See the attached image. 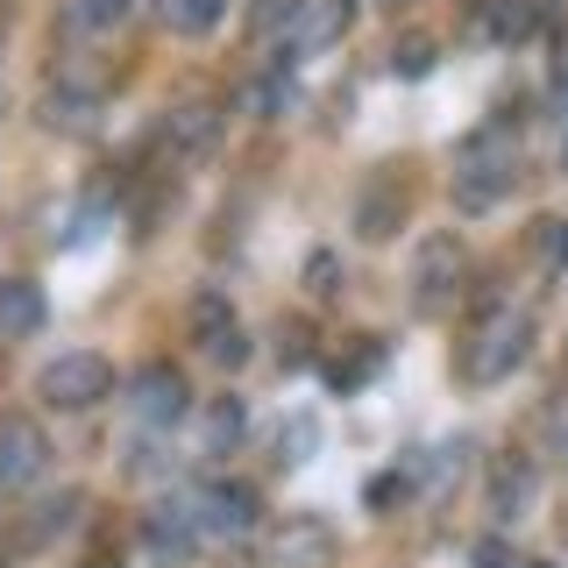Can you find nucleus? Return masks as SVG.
Returning <instances> with one entry per match:
<instances>
[{"label": "nucleus", "mask_w": 568, "mask_h": 568, "mask_svg": "<svg viewBox=\"0 0 568 568\" xmlns=\"http://www.w3.org/2000/svg\"><path fill=\"white\" fill-rule=\"evenodd\" d=\"M532 355V320L526 313H490L484 327L462 342V377L469 384H505Z\"/></svg>", "instance_id": "obj_1"}, {"label": "nucleus", "mask_w": 568, "mask_h": 568, "mask_svg": "<svg viewBox=\"0 0 568 568\" xmlns=\"http://www.w3.org/2000/svg\"><path fill=\"white\" fill-rule=\"evenodd\" d=\"M519 568H555V561H519Z\"/></svg>", "instance_id": "obj_32"}, {"label": "nucleus", "mask_w": 568, "mask_h": 568, "mask_svg": "<svg viewBox=\"0 0 568 568\" xmlns=\"http://www.w3.org/2000/svg\"><path fill=\"white\" fill-rule=\"evenodd\" d=\"M532 490H540V469L526 455H497L490 476H484V497H490V519L497 526H519L532 511Z\"/></svg>", "instance_id": "obj_10"}, {"label": "nucleus", "mask_w": 568, "mask_h": 568, "mask_svg": "<svg viewBox=\"0 0 568 568\" xmlns=\"http://www.w3.org/2000/svg\"><path fill=\"white\" fill-rule=\"evenodd\" d=\"M532 22H540L532 0H476V36H490V43H526Z\"/></svg>", "instance_id": "obj_15"}, {"label": "nucleus", "mask_w": 568, "mask_h": 568, "mask_svg": "<svg viewBox=\"0 0 568 568\" xmlns=\"http://www.w3.org/2000/svg\"><path fill=\"white\" fill-rule=\"evenodd\" d=\"M434 64H440V43H434V36H405V43L390 50V71H398V79H426Z\"/></svg>", "instance_id": "obj_22"}, {"label": "nucleus", "mask_w": 568, "mask_h": 568, "mask_svg": "<svg viewBox=\"0 0 568 568\" xmlns=\"http://www.w3.org/2000/svg\"><path fill=\"white\" fill-rule=\"evenodd\" d=\"M369 369H384V342H369V334H363V342H355V355H334V363H327V384H334V390H355Z\"/></svg>", "instance_id": "obj_20"}, {"label": "nucleus", "mask_w": 568, "mask_h": 568, "mask_svg": "<svg viewBox=\"0 0 568 568\" xmlns=\"http://www.w3.org/2000/svg\"><path fill=\"white\" fill-rule=\"evenodd\" d=\"M106 390H114V363L93 348H71L58 363H43V377H36V398L58 405V413H85V405H100Z\"/></svg>", "instance_id": "obj_2"}, {"label": "nucleus", "mask_w": 568, "mask_h": 568, "mask_svg": "<svg viewBox=\"0 0 568 568\" xmlns=\"http://www.w3.org/2000/svg\"><path fill=\"white\" fill-rule=\"evenodd\" d=\"M200 511H192V497H178V505H156L150 519H142V547H150L156 568H185L192 555H200Z\"/></svg>", "instance_id": "obj_5"}, {"label": "nucleus", "mask_w": 568, "mask_h": 568, "mask_svg": "<svg viewBox=\"0 0 568 568\" xmlns=\"http://www.w3.org/2000/svg\"><path fill=\"white\" fill-rule=\"evenodd\" d=\"M398 221H405V192H398V185L369 192V200L355 206V227H363L369 242H384V235H390V227H398Z\"/></svg>", "instance_id": "obj_18"}, {"label": "nucleus", "mask_w": 568, "mask_h": 568, "mask_svg": "<svg viewBox=\"0 0 568 568\" xmlns=\"http://www.w3.org/2000/svg\"><path fill=\"white\" fill-rule=\"evenodd\" d=\"M348 29H355V0H306L298 22L284 29V50H292V58H320V50H334Z\"/></svg>", "instance_id": "obj_9"}, {"label": "nucleus", "mask_w": 568, "mask_h": 568, "mask_svg": "<svg viewBox=\"0 0 568 568\" xmlns=\"http://www.w3.org/2000/svg\"><path fill=\"white\" fill-rule=\"evenodd\" d=\"M532 256H540V263H568V221H540V235H532Z\"/></svg>", "instance_id": "obj_28"}, {"label": "nucleus", "mask_w": 568, "mask_h": 568, "mask_svg": "<svg viewBox=\"0 0 568 568\" xmlns=\"http://www.w3.org/2000/svg\"><path fill=\"white\" fill-rule=\"evenodd\" d=\"M462 277H469V256H462L455 235L419 242V256H413V306L419 313H448L462 298Z\"/></svg>", "instance_id": "obj_3"}, {"label": "nucleus", "mask_w": 568, "mask_h": 568, "mask_svg": "<svg viewBox=\"0 0 568 568\" xmlns=\"http://www.w3.org/2000/svg\"><path fill=\"white\" fill-rule=\"evenodd\" d=\"M405 490H413V476H398V469H390V476H377V484H369L363 497H369V511H384V505H398Z\"/></svg>", "instance_id": "obj_30"}, {"label": "nucleus", "mask_w": 568, "mask_h": 568, "mask_svg": "<svg viewBox=\"0 0 568 568\" xmlns=\"http://www.w3.org/2000/svg\"><path fill=\"white\" fill-rule=\"evenodd\" d=\"M0 114H8V93H0Z\"/></svg>", "instance_id": "obj_33"}, {"label": "nucleus", "mask_w": 568, "mask_h": 568, "mask_svg": "<svg viewBox=\"0 0 568 568\" xmlns=\"http://www.w3.org/2000/svg\"><path fill=\"white\" fill-rule=\"evenodd\" d=\"M43 462H50L43 426H36V419H0V490L36 484V476H43Z\"/></svg>", "instance_id": "obj_11"}, {"label": "nucleus", "mask_w": 568, "mask_h": 568, "mask_svg": "<svg viewBox=\"0 0 568 568\" xmlns=\"http://www.w3.org/2000/svg\"><path fill=\"white\" fill-rule=\"evenodd\" d=\"M242 434H248L242 398H213V405H206V419H200V448H206V455H235V448H242Z\"/></svg>", "instance_id": "obj_17"}, {"label": "nucleus", "mask_w": 568, "mask_h": 568, "mask_svg": "<svg viewBox=\"0 0 568 568\" xmlns=\"http://www.w3.org/2000/svg\"><path fill=\"white\" fill-rule=\"evenodd\" d=\"M192 342H200L206 363H221V369H242L248 363V334L235 327V313H227L221 292H200V298H192Z\"/></svg>", "instance_id": "obj_7"}, {"label": "nucleus", "mask_w": 568, "mask_h": 568, "mask_svg": "<svg viewBox=\"0 0 568 568\" xmlns=\"http://www.w3.org/2000/svg\"><path fill=\"white\" fill-rule=\"evenodd\" d=\"M93 568H106V561H93Z\"/></svg>", "instance_id": "obj_35"}, {"label": "nucleus", "mask_w": 568, "mask_h": 568, "mask_svg": "<svg viewBox=\"0 0 568 568\" xmlns=\"http://www.w3.org/2000/svg\"><path fill=\"white\" fill-rule=\"evenodd\" d=\"M313 440H320V426H313V419H292V426L277 434V462H306Z\"/></svg>", "instance_id": "obj_27"}, {"label": "nucleus", "mask_w": 568, "mask_h": 568, "mask_svg": "<svg viewBox=\"0 0 568 568\" xmlns=\"http://www.w3.org/2000/svg\"><path fill=\"white\" fill-rule=\"evenodd\" d=\"M505 192H511V156H490V164H484V150L462 156V171H455V206L484 213V206L505 200Z\"/></svg>", "instance_id": "obj_13"}, {"label": "nucleus", "mask_w": 568, "mask_h": 568, "mask_svg": "<svg viewBox=\"0 0 568 568\" xmlns=\"http://www.w3.org/2000/svg\"><path fill=\"white\" fill-rule=\"evenodd\" d=\"M469 568H519V555H511L505 540H476L469 547Z\"/></svg>", "instance_id": "obj_31"}, {"label": "nucleus", "mask_w": 568, "mask_h": 568, "mask_svg": "<svg viewBox=\"0 0 568 568\" xmlns=\"http://www.w3.org/2000/svg\"><path fill=\"white\" fill-rule=\"evenodd\" d=\"M263 561H271V568H327V561H334V526L313 519V511H292V519L271 526Z\"/></svg>", "instance_id": "obj_4"}, {"label": "nucleus", "mask_w": 568, "mask_h": 568, "mask_svg": "<svg viewBox=\"0 0 568 568\" xmlns=\"http://www.w3.org/2000/svg\"><path fill=\"white\" fill-rule=\"evenodd\" d=\"M561 164H568V142H561Z\"/></svg>", "instance_id": "obj_34"}, {"label": "nucleus", "mask_w": 568, "mask_h": 568, "mask_svg": "<svg viewBox=\"0 0 568 568\" xmlns=\"http://www.w3.org/2000/svg\"><path fill=\"white\" fill-rule=\"evenodd\" d=\"M79 505H85V497H79V490H64V497H50V505H43V511H36V519H29V540H50V532H64L71 519H79Z\"/></svg>", "instance_id": "obj_23"}, {"label": "nucleus", "mask_w": 568, "mask_h": 568, "mask_svg": "<svg viewBox=\"0 0 568 568\" xmlns=\"http://www.w3.org/2000/svg\"><path fill=\"white\" fill-rule=\"evenodd\" d=\"M43 327V292H36L29 277H0V334H36Z\"/></svg>", "instance_id": "obj_16"}, {"label": "nucleus", "mask_w": 568, "mask_h": 568, "mask_svg": "<svg viewBox=\"0 0 568 568\" xmlns=\"http://www.w3.org/2000/svg\"><path fill=\"white\" fill-rule=\"evenodd\" d=\"M129 405H135V419L150 426V434H164V426H178L192 413V390H185V377H178L171 363H150V369H135Z\"/></svg>", "instance_id": "obj_6"}, {"label": "nucleus", "mask_w": 568, "mask_h": 568, "mask_svg": "<svg viewBox=\"0 0 568 568\" xmlns=\"http://www.w3.org/2000/svg\"><path fill=\"white\" fill-rule=\"evenodd\" d=\"M213 142H221V106L178 100L171 114H164V150H171V156H206Z\"/></svg>", "instance_id": "obj_12"}, {"label": "nucleus", "mask_w": 568, "mask_h": 568, "mask_svg": "<svg viewBox=\"0 0 568 568\" xmlns=\"http://www.w3.org/2000/svg\"><path fill=\"white\" fill-rule=\"evenodd\" d=\"M455 476H462V448H440V455L419 469V484H426V490H448Z\"/></svg>", "instance_id": "obj_29"}, {"label": "nucleus", "mask_w": 568, "mask_h": 568, "mask_svg": "<svg viewBox=\"0 0 568 568\" xmlns=\"http://www.w3.org/2000/svg\"><path fill=\"white\" fill-rule=\"evenodd\" d=\"M156 14H164L171 36H206L221 22V0H156Z\"/></svg>", "instance_id": "obj_19"}, {"label": "nucleus", "mask_w": 568, "mask_h": 568, "mask_svg": "<svg viewBox=\"0 0 568 568\" xmlns=\"http://www.w3.org/2000/svg\"><path fill=\"white\" fill-rule=\"evenodd\" d=\"M192 511H200V532L206 540H242V532H256V490L248 484H206L192 497Z\"/></svg>", "instance_id": "obj_8"}, {"label": "nucleus", "mask_w": 568, "mask_h": 568, "mask_svg": "<svg viewBox=\"0 0 568 568\" xmlns=\"http://www.w3.org/2000/svg\"><path fill=\"white\" fill-rule=\"evenodd\" d=\"M43 129L93 135L100 129V93H93V85H50V93H43Z\"/></svg>", "instance_id": "obj_14"}, {"label": "nucleus", "mask_w": 568, "mask_h": 568, "mask_svg": "<svg viewBox=\"0 0 568 568\" xmlns=\"http://www.w3.org/2000/svg\"><path fill=\"white\" fill-rule=\"evenodd\" d=\"M306 292H313V298H334V292H342V263H334V248L306 256Z\"/></svg>", "instance_id": "obj_24"}, {"label": "nucleus", "mask_w": 568, "mask_h": 568, "mask_svg": "<svg viewBox=\"0 0 568 568\" xmlns=\"http://www.w3.org/2000/svg\"><path fill=\"white\" fill-rule=\"evenodd\" d=\"M298 8H306V0H256V36H284L298 22Z\"/></svg>", "instance_id": "obj_26"}, {"label": "nucleus", "mask_w": 568, "mask_h": 568, "mask_svg": "<svg viewBox=\"0 0 568 568\" xmlns=\"http://www.w3.org/2000/svg\"><path fill=\"white\" fill-rule=\"evenodd\" d=\"M129 14H135V0H71V29H85V36L121 29Z\"/></svg>", "instance_id": "obj_21"}, {"label": "nucleus", "mask_w": 568, "mask_h": 568, "mask_svg": "<svg viewBox=\"0 0 568 568\" xmlns=\"http://www.w3.org/2000/svg\"><path fill=\"white\" fill-rule=\"evenodd\" d=\"M292 100H298V93H292V79H284V71H271V79H256V93H248V106H256V114H284Z\"/></svg>", "instance_id": "obj_25"}]
</instances>
